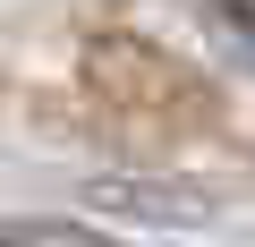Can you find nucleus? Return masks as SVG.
<instances>
[{"label": "nucleus", "instance_id": "nucleus-1", "mask_svg": "<svg viewBox=\"0 0 255 247\" xmlns=\"http://www.w3.org/2000/svg\"><path fill=\"white\" fill-rule=\"evenodd\" d=\"M0 247H111V239L68 230V222H43V230H0Z\"/></svg>", "mask_w": 255, "mask_h": 247}, {"label": "nucleus", "instance_id": "nucleus-2", "mask_svg": "<svg viewBox=\"0 0 255 247\" xmlns=\"http://www.w3.org/2000/svg\"><path fill=\"white\" fill-rule=\"evenodd\" d=\"M213 26H221V34H230V43L255 60V9H213Z\"/></svg>", "mask_w": 255, "mask_h": 247}]
</instances>
